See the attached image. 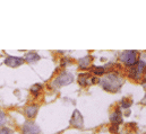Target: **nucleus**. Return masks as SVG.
Instances as JSON below:
<instances>
[{"label": "nucleus", "instance_id": "f257e3e1", "mask_svg": "<svg viewBox=\"0 0 146 134\" xmlns=\"http://www.w3.org/2000/svg\"><path fill=\"white\" fill-rule=\"evenodd\" d=\"M102 87L111 93H115L122 85V79L118 76V74H113L111 73L109 76H106L104 79L101 81Z\"/></svg>", "mask_w": 146, "mask_h": 134}, {"label": "nucleus", "instance_id": "f03ea898", "mask_svg": "<svg viewBox=\"0 0 146 134\" xmlns=\"http://www.w3.org/2000/svg\"><path fill=\"white\" fill-rule=\"evenodd\" d=\"M137 52L136 51H125L120 55V60L128 67H134L137 64Z\"/></svg>", "mask_w": 146, "mask_h": 134}, {"label": "nucleus", "instance_id": "7ed1b4c3", "mask_svg": "<svg viewBox=\"0 0 146 134\" xmlns=\"http://www.w3.org/2000/svg\"><path fill=\"white\" fill-rule=\"evenodd\" d=\"M146 69V63L144 61H138L136 66L131 68L129 70V77L133 78L134 80H139L141 77L144 74Z\"/></svg>", "mask_w": 146, "mask_h": 134}, {"label": "nucleus", "instance_id": "20e7f679", "mask_svg": "<svg viewBox=\"0 0 146 134\" xmlns=\"http://www.w3.org/2000/svg\"><path fill=\"white\" fill-rule=\"evenodd\" d=\"M73 80H74V77L72 73H69V72H62V73H60V74L57 77V79L53 81V85L57 86V87L67 86V85H69L70 82H73Z\"/></svg>", "mask_w": 146, "mask_h": 134}, {"label": "nucleus", "instance_id": "39448f33", "mask_svg": "<svg viewBox=\"0 0 146 134\" xmlns=\"http://www.w3.org/2000/svg\"><path fill=\"white\" fill-rule=\"evenodd\" d=\"M40 129L35 123L33 122H27L23 126V134H38Z\"/></svg>", "mask_w": 146, "mask_h": 134}, {"label": "nucleus", "instance_id": "423d86ee", "mask_svg": "<svg viewBox=\"0 0 146 134\" xmlns=\"http://www.w3.org/2000/svg\"><path fill=\"white\" fill-rule=\"evenodd\" d=\"M70 124L73 126H75V127H77V129H82L83 127V116H82V114L77 109L74 112L73 116H72Z\"/></svg>", "mask_w": 146, "mask_h": 134}, {"label": "nucleus", "instance_id": "0eeeda50", "mask_svg": "<svg viewBox=\"0 0 146 134\" xmlns=\"http://www.w3.org/2000/svg\"><path fill=\"white\" fill-rule=\"evenodd\" d=\"M23 63H24V60L22 58H17V56H8L5 60V64H7L8 67H11V68L19 67Z\"/></svg>", "mask_w": 146, "mask_h": 134}, {"label": "nucleus", "instance_id": "6e6552de", "mask_svg": "<svg viewBox=\"0 0 146 134\" xmlns=\"http://www.w3.org/2000/svg\"><path fill=\"white\" fill-rule=\"evenodd\" d=\"M111 122L113 123V124H115V125H118V124H120L121 122H122V115H121V112L120 110H115L112 115H111Z\"/></svg>", "mask_w": 146, "mask_h": 134}, {"label": "nucleus", "instance_id": "1a4fd4ad", "mask_svg": "<svg viewBox=\"0 0 146 134\" xmlns=\"http://www.w3.org/2000/svg\"><path fill=\"white\" fill-rule=\"evenodd\" d=\"M25 113H26V115H27L30 118L34 117V116L36 115V113H37V106H36V105H31V106H27V107H26V109H25Z\"/></svg>", "mask_w": 146, "mask_h": 134}, {"label": "nucleus", "instance_id": "9d476101", "mask_svg": "<svg viewBox=\"0 0 146 134\" xmlns=\"http://www.w3.org/2000/svg\"><path fill=\"white\" fill-rule=\"evenodd\" d=\"M37 60H40V55L36 53H27L26 54V61L32 63V62H35Z\"/></svg>", "mask_w": 146, "mask_h": 134}, {"label": "nucleus", "instance_id": "9b49d317", "mask_svg": "<svg viewBox=\"0 0 146 134\" xmlns=\"http://www.w3.org/2000/svg\"><path fill=\"white\" fill-rule=\"evenodd\" d=\"M91 64V56H85L83 59L79 60V67L80 68H87Z\"/></svg>", "mask_w": 146, "mask_h": 134}, {"label": "nucleus", "instance_id": "f8f14e48", "mask_svg": "<svg viewBox=\"0 0 146 134\" xmlns=\"http://www.w3.org/2000/svg\"><path fill=\"white\" fill-rule=\"evenodd\" d=\"M88 78H90V74L82 73V74L79 76V78H78V82H79V85H82V86H86L87 82H88Z\"/></svg>", "mask_w": 146, "mask_h": 134}, {"label": "nucleus", "instance_id": "ddd939ff", "mask_svg": "<svg viewBox=\"0 0 146 134\" xmlns=\"http://www.w3.org/2000/svg\"><path fill=\"white\" fill-rule=\"evenodd\" d=\"M92 72L96 76H101L104 73V69L103 68H100V67H93L92 68Z\"/></svg>", "mask_w": 146, "mask_h": 134}, {"label": "nucleus", "instance_id": "4468645a", "mask_svg": "<svg viewBox=\"0 0 146 134\" xmlns=\"http://www.w3.org/2000/svg\"><path fill=\"white\" fill-rule=\"evenodd\" d=\"M40 90H41V86H40V85H34V86L31 88V91H32L34 95H37Z\"/></svg>", "mask_w": 146, "mask_h": 134}, {"label": "nucleus", "instance_id": "2eb2a0df", "mask_svg": "<svg viewBox=\"0 0 146 134\" xmlns=\"http://www.w3.org/2000/svg\"><path fill=\"white\" fill-rule=\"evenodd\" d=\"M6 123V115L2 110H0V125H3Z\"/></svg>", "mask_w": 146, "mask_h": 134}, {"label": "nucleus", "instance_id": "dca6fc26", "mask_svg": "<svg viewBox=\"0 0 146 134\" xmlns=\"http://www.w3.org/2000/svg\"><path fill=\"white\" fill-rule=\"evenodd\" d=\"M10 130L7 127H0V134H10Z\"/></svg>", "mask_w": 146, "mask_h": 134}, {"label": "nucleus", "instance_id": "f3484780", "mask_svg": "<svg viewBox=\"0 0 146 134\" xmlns=\"http://www.w3.org/2000/svg\"><path fill=\"white\" fill-rule=\"evenodd\" d=\"M128 99H123L122 101V107H125V108H127V107H129L130 105H131V101H127Z\"/></svg>", "mask_w": 146, "mask_h": 134}, {"label": "nucleus", "instance_id": "a211bd4d", "mask_svg": "<svg viewBox=\"0 0 146 134\" xmlns=\"http://www.w3.org/2000/svg\"><path fill=\"white\" fill-rule=\"evenodd\" d=\"M142 102L146 105V94H145V96H144V98H143V101H142Z\"/></svg>", "mask_w": 146, "mask_h": 134}, {"label": "nucleus", "instance_id": "6ab92c4d", "mask_svg": "<svg viewBox=\"0 0 146 134\" xmlns=\"http://www.w3.org/2000/svg\"><path fill=\"white\" fill-rule=\"evenodd\" d=\"M145 134H146V133H145Z\"/></svg>", "mask_w": 146, "mask_h": 134}]
</instances>
